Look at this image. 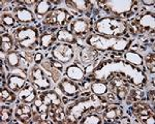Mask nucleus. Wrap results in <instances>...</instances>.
Listing matches in <instances>:
<instances>
[{"mask_svg": "<svg viewBox=\"0 0 155 124\" xmlns=\"http://www.w3.org/2000/svg\"><path fill=\"white\" fill-rule=\"evenodd\" d=\"M110 76H120L126 79L130 84L137 87L145 85L147 77L142 69L137 68L121 59L107 60L97 65L92 73V78L96 81H107Z\"/></svg>", "mask_w": 155, "mask_h": 124, "instance_id": "f257e3e1", "label": "nucleus"}, {"mask_svg": "<svg viewBox=\"0 0 155 124\" xmlns=\"http://www.w3.org/2000/svg\"><path fill=\"white\" fill-rule=\"evenodd\" d=\"M102 106V98L101 95H88L86 97H81L74 101L66 110V122L77 123L81 120L83 115L87 112L93 110H101Z\"/></svg>", "mask_w": 155, "mask_h": 124, "instance_id": "f03ea898", "label": "nucleus"}, {"mask_svg": "<svg viewBox=\"0 0 155 124\" xmlns=\"http://www.w3.org/2000/svg\"><path fill=\"white\" fill-rule=\"evenodd\" d=\"M85 43L89 47L98 50V51H125L131 44V41L124 37H110L101 34H90L85 39Z\"/></svg>", "mask_w": 155, "mask_h": 124, "instance_id": "7ed1b4c3", "label": "nucleus"}, {"mask_svg": "<svg viewBox=\"0 0 155 124\" xmlns=\"http://www.w3.org/2000/svg\"><path fill=\"white\" fill-rule=\"evenodd\" d=\"M94 30L97 34L110 37H121L125 35L128 30V25L121 19L104 17L98 19L94 24Z\"/></svg>", "mask_w": 155, "mask_h": 124, "instance_id": "20e7f679", "label": "nucleus"}, {"mask_svg": "<svg viewBox=\"0 0 155 124\" xmlns=\"http://www.w3.org/2000/svg\"><path fill=\"white\" fill-rule=\"evenodd\" d=\"M38 31L33 27H22L15 31L16 44L22 50H32L38 44Z\"/></svg>", "mask_w": 155, "mask_h": 124, "instance_id": "39448f33", "label": "nucleus"}, {"mask_svg": "<svg viewBox=\"0 0 155 124\" xmlns=\"http://www.w3.org/2000/svg\"><path fill=\"white\" fill-rule=\"evenodd\" d=\"M97 3L107 14H112L114 16H125L131 11L137 2L132 0H106L97 1Z\"/></svg>", "mask_w": 155, "mask_h": 124, "instance_id": "423d86ee", "label": "nucleus"}, {"mask_svg": "<svg viewBox=\"0 0 155 124\" xmlns=\"http://www.w3.org/2000/svg\"><path fill=\"white\" fill-rule=\"evenodd\" d=\"M29 81L36 87L38 90L46 91L52 88V83L50 78L47 76L45 70L39 65H33L28 73Z\"/></svg>", "mask_w": 155, "mask_h": 124, "instance_id": "0eeeda50", "label": "nucleus"}, {"mask_svg": "<svg viewBox=\"0 0 155 124\" xmlns=\"http://www.w3.org/2000/svg\"><path fill=\"white\" fill-rule=\"evenodd\" d=\"M107 81L109 82L107 86L111 89V92L114 93L119 100H124L130 89V83L120 76H110Z\"/></svg>", "mask_w": 155, "mask_h": 124, "instance_id": "6e6552de", "label": "nucleus"}, {"mask_svg": "<svg viewBox=\"0 0 155 124\" xmlns=\"http://www.w3.org/2000/svg\"><path fill=\"white\" fill-rule=\"evenodd\" d=\"M131 111L134 113L139 122L146 124H153L154 120V109L151 108L148 103H144L143 100L136 101L131 106Z\"/></svg>", "mask_w": 155, "mask_h": 124, "instance_id": "1a4fd4ad", "label": "nucleus"}, {"mask_svg": "<svg viewBox=\"0 0 155 124\" xmlns=\"http://www.w3.org/2000/svg\"><path fill=\"white\" fill-rule=\"evenodd\" d=\"M51 55L54 59L61 63H68L74 58V49L71 44L59 43L53 47Z\"/></svg>", "mask_w": 155, "mask_h": 124, "instance_id": "9d476101", "label": "nucleus"}, {"mask_svg": "<svg viewBox=\"0 0 155 124\" xmlns=\"http://www.w3.org/2000/svg\"><path fill=\"white\" fill-rule=\"evenodd\" d=\"M71 19L69 16V12L64 8H56L51 12H49L44 20V25L50 27L56 26H64L66 23H68L67 20Z\"/></svg>", "mask_w": 155, "mask_h": 124, "instance_id": "9b49d317", "label": "nucleus"}, {"mask_svg": "<svg viewBox=\"0 0 155 124\" xmlns=\"http://www.w3.org/2000/svg\"><path fill=\"white\" fill-rule=\"evenodd\" d=\"M41 68L45 70L47 76L53 80L54 83H58L61 80V76L64 68L63 63L57 61L54 58H48L46 61L41 62Z\"/></svg>", "mask_w": 155, "mask_h": 124, "instance_id": "f8f14e48", "label": "nucleus"}, {"mask_svg": "<svg viewBox=\"0 0 155 124\" xmlns=\"http://www.w3.org/2000/svg\"><path fill=\"white\" fill-rule=\"evenodd\" d=\"M16 70L17 71H12V73H9L6 79L7 87L15 93L19 92L24 88V86L26 85L27 78V73L23 70L21 71V69H16Z\"/></svg>", "mask_w": 155, "mask_h": 124, "instance_id": "ddd939ff", "label": "nucleus"}, {"mask_svg": "<svg viewBox=\"0 0 155 124\" xmlns=\"http://www.w3.org/2000/svg\"><path fill=\"white\" fill-rule=\"evenodd\" d=\"M32 108V123H46L49 117V106L42 103L41 98H36V100L31 105Z\"/></svg>", "mask_w": 155, "mask_h": 124, "instance_id": "4468645a", "label": "nucleus"}, {"mask_svg": "<svg viewBox=\"0 0 155 124\" xmlns=\"http://www.w3.org/2000/svg\"><path fill=\"white\" fill-rule=\"evenodd\" d=\"M58 89L61 91L65 97L68 98H74L80 92V87L78 84L74 83V81H71L68 78L61 79L58 83H57Z\"/></svg>", "mask_w": 155, "mask_h": 124, "instance_id": "2eb2a0df", "label": "nucleus"}, {"mask_svg": "<svg viewBox=\"0 0 155 124\" xmlns=\"http://www.w3.org/2000/svg\"><path fill=\"white\" fill-rule=\"evenodd\" d=\"M66 5L71 9L74 14H85L90 15L93 9V1H89V0H71V1H65Z\"/></svg>", "mask_w": 155, "mask_h": 124, "instance_id": "dca6fc26", "label": "nucleus"}, {"mask_svg": "<svg viewBox=\"0 0 155 124\" xmlns=\"http://www.w3.org/2000/svg\"><path fill=\"white\" fill-rule=\"evenodd\" d=\"M14 115L20 123H28L32 118V108L28 103H18L16 106V110L14 112Z\"/></svg>", "mask_w": 155, "mask_h": 124, "instance_id": "f3484780", "label": "nucleus"}, {"mask_svg": "<svg viewBox=\"0 0 155 124\" xmlns=\"http://www.w3.org/2000/svg\"><path fill=\"white\" fill-rule=\"evenodd\" d=\"M36 90H35V86L31 83L28 82L26 83V85L24 86V88L22 90H20L18 92V98L20 101L25 103H33L36 100Z\"/></svg>", "mask_w": 155, "mask_h": 124, "instance_id": "a211bd4d", "label": "nucleus"}, {"mask_svg": "<svg viewBox=\"0 0 155 124\" xmlns=\"http://www.w3.org/2000/svg\"><path fill=\"white\" fill-rule=\"evenodd\" d=\"M98 57H99L98 50L92 48V47H89V46H86V47H84V48H82V50L79 53L80 61H81V63L85 66L93 64V62L95 61Z\"/></svg>", "mask_w": 155, "mask_h": 124, "instance_id": "6ab92c4d", "label": "nucleus"}, {"mask_svg": "<svg viewBox=\"0 0 155 124\" xmlns=\"http://www.w3.org/2000/svg\"><path fill=\"white\" fill-rule=\"evenodd\" d=\"M69 30H71L74 35L83 36L89 30V23L86 19L79 18L71 22L69 25Z\"/></svg>", "mask_w": 155, "mask_h": 124, "instance_id": "aec40b11", "label": "nucleus"}, {"mask_svg": "<svg viewBox=\"0 0 155 124\" xmlns=\"http://www.w3.org/2000/svg\"><path fill=\"white\" fill-rule=\"evenodd\" d=\"M49 118L54 123H65L66 113L61 105L49 106Z\"/></svg>", "mask_w": 155, "mask_h": 124, "instance_id": "412c9836", "label": "nucleus"}, {"mask_svg": "<svg viewBox=\"0 0 155 124\" xmlns=\"http://www.w3.org/2000/svg\"><path fill=\"white\" fill-rule=\"evenodd\" d=\"M14 17L16 18L19 23H30V22H34V15L30 9L26 7L18 6L14 8Z\"/></svg>", "mask_w": 155, "mask_h": 124, "instance_id": "4be33fe9", "label": "nucleus"}, {"mask_svg": "<svg viewBox=\"0 0 155 124\" xmlns=\"http://www.w3.org/2000/svg\"><path fill=\"white\" fill-rule=\"evenodd\" d=\"M65 74L68 79L74 82H83L85 77L84 69L78 64H71L65 68Z\"/></svg>", "mask_w": 155, "mask_h": 124, "instance_id": "5701e85b", "label": "nucleus"}, {"mask_svg": "<svg viewBox=\"0 0 155 124\" xmlns=\"http://www.w3.org/2000/svg\"><path fill=\"white\" fill-rule=\"evenodd\" d=\"M123 112L122 109L119 106H110V108L104 109V113H102V118H104V122L107 123H117L118 119L121 117Z\"/></svg>", "mask_w": 155, "mask_h": 124, "instance_id": "b1692460", "label": "nucleus"}, {"mask_svg": "<svg viewBox=\"0 0 155 124\" xmlns=\"http://www.w3.org/2000/svg\"><path fill=\"white\" fill-rule=\"evenodd\" d=\"M39 98L42 100V103H45L46 105L50 106H59L62 103V99L61 97L53 90H46L42 91L39 95Z\"/></svg>", "mask_w": 155, "mask_h": 124, "instance_id": "393cba45", "label": "nucleus"}, {"mask_svg": "<svg viewBox=\"0 0 155 124\" xmlns=\"http://www.w3.org/2000/svg\"><path fill=\"white\" fill-rule=\"evenodd\" d=\"M137 25L141 28H143L144 31L146 30H154L155 28V17L152 12L147 11L140 17V19L137 21Z\"/></svg>", "mask_w": 155, "mask_h": 124, "instance_id": "a878e982", "label": "nucleus"}, {"mask_svg": "<svg viewBox=\"0 0 155 124\" xmlns=\"http://www.w3.org/2000/svg\"><path fill=\"white\" fill-rule=\"evenodd\" d=\"M56 39L59 41L60 43L68 44H74L77 43L76 35H74L71 30H68L67 28H62L57 31Z\"/></svg>", "mask_w": 155, "mask_h": 124, "instance_id": "bb28decb", "label": "nucleus"}, {"mask_svg": "<svg viewBox=\"0 0 155 124\" xmlns=\"http://www.w3.org/2000/svg\"><path fill=\"white\" fill-rule=\"evenodd\" d=\"M145 92L143 89H141L140 87H132V88L129 89L128 93H127L126 96V103L130 105V103H134L136 101H141L145 99Z\"/></svg>", "mask_w": 155, "mask_h": 124, "instance_id": "cd10ccee", "label": "nucleus"}, {"mask_svg": "<svg viewBox=\"0 0 155 124\" xmlns=\"http://www.w3.org/2000/svg\"><path fill=\"white\" fill-rule=\"evenodd\" d=\"M124 57H125V60L128 62L129 64H131V65L137 66V67L143 66V64H144L143 56L137 53V52L134 51V50L127 51L126 53L124 54Z\"/></svg>", "mask_w": 155, "mask_h": 124, "instance_id": "c85d7f7f", "label": "nucleus"}, {"mask_svg": "<svg viewBox=\"0 0 155 124\" xmlns=\"http://www.w3.org/2000/svg\"><path fill=\"white\" fill-rule=\"evenodd\" d=\"M0 99H1V103H4V105H11V103L16 101L17 95L9 88L3 87V88L0 89Z\"/></svg>", "mask_w": 155, "mask_h": 124, "instance_id": "c756f323", "label": "nucleus"}, {"mask_svg": "<svg viewBox=\"0 0 155 124\" xmlns=\"http://www.w3.org/2000/svg\"><path fill=\"white\" fill-rule=\"evenodd\" d=\"M20 60H21V55L18 51H12L6 54L5 63L9 68H19Z\"/></svg>", "mask_w": 155, "mask_h": 124, "instance_id": "7c9ffc66", "label": "nucleus"}, {"mask_svg": "<svg viewBox=\"0 0 155 124\" xmlns=\"http://www.w3.org/2000/svg\"><path fill=\"white\" fill-rule=\"evenodd\" d=\"M51 9H52V2L48 1V0H41V1L37 2L34 12H35V15H37V16L42 17V16H47Z\"/></svg>", "mask_w": 155, "mask_h": 124, "instance_id": "2f4dec72", "label": "nucleus"}, {"mask_svg": "<svg viewBox=\"0 0 155 124\" xmlns=\"http://www.w3.org/2000/svg\"><path fill=\"white\" fill-rule=\"evenodd\" d=\"M90 88H91V91L93 94L95 95H104V94H107V91H109V86H107V83L102 81H95L90 85Z\"/></svg>", "mask_w": 155, "mask_h": 124, "instance_id": "473e14b6", "label": "nucleus"}, {"mask_svg": "<svg viewBox=\"0 0 155 124\" xmlns=\"http://www.w3.org/2000/svg\"><path fill=\"white\" fill-rule=\"evenodd\" d=\"M15 46L14 38L8 33H2L1 34V51L4 53H9L12 51Z\"/></svg>", "mask_w": 155, "mask_h": 124, "instance_id": "72a5a7b5", "label": "nucleus"}, {"mask_svg": "<svg viewBox=\"0 0 155 124\" xmlns=\"http://www.w3.org/2000/svg\"><path fill=\"white\" fill-rule=\"evenodd\" d=\"M0 114H1V123H8V122H11V120L12 118L14 111H12V109L11 106L4 105V106H1Z\"/></svg>", "mask_w": 155, "mask_h": 124, "instance_id": "f704fd0d", "label": "nucleus"}, {"mask_svg": "<svg viewBox=\"0 0 155 124\" xmlns=\"http://www.w3.org/2000/svg\"><path fill=\"white\" fill-rule=\"evenodd\" d=\"M56 39V36H54L52 33H44L42 35L39 37V46L41 47L42 49L47 50L53 44V41Z\"/></svg>", "mask_w": 155, "mask_h": 124, "instance_id": "c9c22d12", "label": "nucleus"}, {"mask_svg": "<svg viewBox=\"0 0 155 124\" xmlns=\"http://www.w3.org/2000/svg\"><path fill=\"white\" fill-rule=\"evenodd\" d=\"M101 117L97 114H88L85 117H82L79 121V123L82 124H101Z\"/></svg>", "mask_w": 155, "mask_h": 124, "instance_id": "e433bc0d", "label": "nucleus"}, {"mask_svg": "<svg viewBox=\"0 0 155 124\" xmlns=\"http://www.w3.org/2000/svg\"><path fill=\"white\" fill-rule=\"evenodd\" d=\"M144 63L146 64L147 68L149 69V71L151 73H154L155 70V56L154 53H149L148 55H146L144 59Z\"/></svg>", "mask_w": 155, "mask_h": 124, "instance_id": "4c0bfd02", "label": "nucleus"}, {"mask_svg": "<svg viewBox=\"0 0 155 124\" xmlns=\"http://www.w3.org/2000/svg\"><path fill=\"white\" fill-rule=\"evenodd\" d=\"M16 22H17L16 18H15L12 14H7V12H5V14L1 15V23L3 25H5V26L12 27L16 25Z\"/></svg>", "mask_w": 155, "mask_h": 124, "instance_id": "58836bf2", "label": "nucleus"}, {"mask_svg": "<svg viewBox=\"0 0 155 124\" xmlns=\"http://www.w3.org/2000/svg\"><path fill=\"white\" fill-rule=\"evenodd\" d=\"M33 61L36 65H39L41 64V62L44 61V55L41 53V52H37V53L34 54V58H33Z\"/></svg>", "mask_w": 155, "mask_h": 124, "instance_id": "ea45409f", "label": "nucleus"}, {"mask_svg": "<svg viewBox=\"0 0 155 124\" xmlns=\"http://www.w3.org/2000/svg\"><path fill=\"white\" fill-rule=\"evenodd\" d=\"M148 99L150 100V103H152V108L154 109V89L150 90L148 92Z\"/></svg>", "mask_w": 155, "mask_h": 124, "instance_id": "a19ab883", "label": "nucleus"}, {"mask_svg": "<svg viewBox=\"0 0 155 124\" xmlns=\"http://www.w3.org/2000/svg\"><path fill=\"white\" fill-rule=\"evenodd\" d=\"M130 119H129L128 117H120L118 119V121H117V123H130Z\"/></svg>", "mask_w": 155, "mask_h": 124, "instance_id": "79ce46f5", "label": "nucleus"}, {"mask_svg": "<svg viewBox=\"0 0 155 124\" xmlns=\"http://www.w3.org/2000/svg\"><path fill=\"white\" fill-rule=\"evenodd\" d=\"M38 1H36V0H26V1H24V3L26 4V5H28V6H32V5H34L35 3H37Z\"/></svg>", "mask_w": 155, "mask_h": 124, "instance_id": "37998d69", "label": "nucleus"}, {"mask_svg": "<svg viewBox=\"0 0 155 124\" xmlns=\"http://www.w3.org/2000/svg\"><path fill=\"white\" fill-rule=\"evenodd\" d=\"M142 3L145 4V5H153L154 1H153V0H150V1H146V0H143V1H142Z\"/></svg>", "mask_w": 155, "mask_h": 124, "instance_id": "c03bdc74", "label": "nucleus"}]
</instances>
